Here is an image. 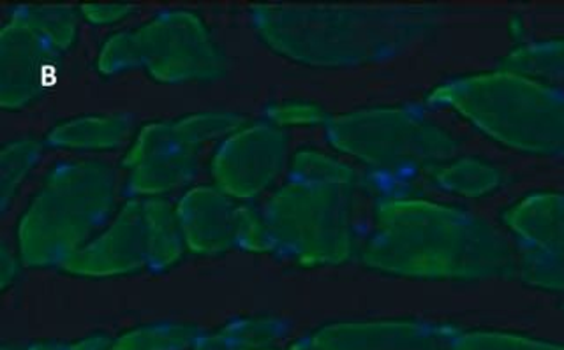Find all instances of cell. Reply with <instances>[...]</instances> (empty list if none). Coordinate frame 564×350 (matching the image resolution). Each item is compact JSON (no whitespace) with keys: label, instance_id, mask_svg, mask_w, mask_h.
Listing matches in <instances>:
<instances>
[{"label":"cell","instance_id":"6da1fadb","mask_svg":"<svg viewBox=\"0 0 564 350\" xmlns=\"http://www.w3.org/2000/svg\"><path fill=\"white\" fill-rule=\"evenodd\" d=\"M432 99L508 149L564 157V90L557 85L501 69L441 85Z\"/></svg>","mask_w":564,"mask_h":350},{"label":"cell","instance_id":"7a4b0ae2","mask_svg":"<svg viewBox=\"0 0 564 350\" xmlns=\"http://www.w3.org/2000/svg\"><path fill=\"white\" fill-rule=\"evenodd\" d=\"M395 228L397 266L414 275L480 281L516 270V255L501 232L454 206H404Z\"/></svg>","mask_w":564,"mask_h":350},{"label":"cell","instance_id":"3957f363","mask_svg":"<svg viewBox=\"0 0 564 350\" xmlns=\"http://www.w3.org/2000/svg\"><path fill=\"white\" fill-rule=\"evenodd\" d=\"M502 222L522 250L564 261V194H529L505 211Z\"/></svg>","mask_w":564,"mask_h":350},{"label":"cell","instance_id":"277c9868","mask_svg":"<svg viewBox=\"0 0 564 350\" xmlns=\"http://www.w3.org/2000/svg\"><path fill=\"white\" fill-rule=\"evenodd\" d=\"M502 173L481 158L464 157L437 167L436 182L445 193L464 197H484L502 185Z\"/></svg>","mask_w":564,"mask_h":350},{"label":"cell","instance_id":"5b68a950","mask_svg":"<svg viewBox=\"0 0 564 350\" xmlns=\"http://www.w3.org/2000/svg\"><path fill=\"white\" fill-rule=\"evenodd\" d=\"M505 69L546 84L564 85V40L542 41L516 50L505 61Z\"/></svg>","mask_w":564,"mask_h":350},{"label":"cell","instance_id":"8992f818","mask_svg":"<svg viewBox=\"0 0 564 350\" xmlns=\"http://www.w3.org/2000/svg\"><path fill=\"white\" fill-rule=\"evenodd\" d=\"M517 266L531 284L545 289L564 291V261L522 250Z\"/></svg>","mask_w":564,"mask_h":350},{"label":"cell","instance_id":"52a82bcc","mask_svg":"<svg viewBox=\"0 0 564 350\" xmlns=\"http://www.w3.org/2000/svg\"><path fill=\"white\" fill-rule=\"evenodd\" d=\"M457 350H563L555 347L540 346V343L507 337H476L466 338L463 347Z\"/></svg>","mask_w":564,"mask_h":350}]
</instances>
